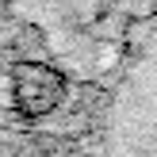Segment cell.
Returning <instances> with one entry per match:
<instances>
[{
  "label": "cell",
  "mask_w": 157,
  "mask_h": 157,
  "mask_svg": "<svg viewBox=\"0 0 157 157\" xmlns=\"http://www.w3.org/2000/svg\"><path fill=\"white\" fill-rule=\"evenodd\" d=\"M104 157H157V27L134 46L104 104Z\"/></svg>",
  "instance_id": "cell-1"
},
{
  "label": "cell",
  "mask_w": 157,
  "mask_h": 157,
  "mask_svg": "<svg viewBox=\"0 0 157 157\" xmlns=\"http://www.w3.org/2000/svg\"><path fill=\"white\" fill-rule=\"evenodd\" d=\"M50 69H19V77H15V96H19V104L27 107V111H46V107H54V100H58L61 88H50L46 92V81H50Z\"/></svg>",
  "instance_id": "cell-2"
}]
</instances>
